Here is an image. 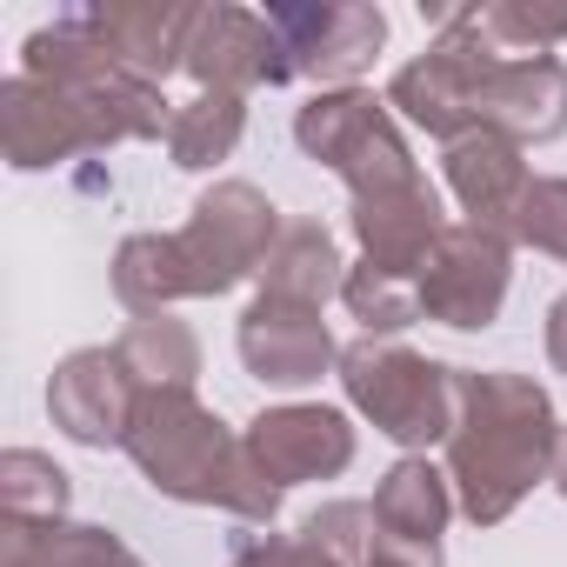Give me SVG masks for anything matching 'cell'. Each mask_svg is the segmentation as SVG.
Returning <instances> with one entry per match:
<instances>
[{"label":"cell","instance_id":"12","mask_svg":"<svg viewBox=\"0 0 567 567\" xmlns=\"http://www.w3.org/2000/svg\"><path fill=\"white\" fill-rule=\"evenodd\" d=\"M0 147H8V167L41 174V167L74 161V154H94V134H87L74 94L48 87L34 74H14L0 87Z\"/></svg>","mask_w":567,"mask_h":567},{"label":"cell","instance_id":"13","mask_svg":"<svg viewBox=\"0 0 567 567\" xmlns=\"http://www.w3.org/2000/svg\"><path fill=\"white\" fill-rule=\"evenodd\" d=\"M454 220L441 214V194L427 181H408V187H388V194H368L354 200V240H361V260L368 267H388L401 280H421L427 254L441 247Z\"/></svg>","mask_w":567,"mask_h":567},{"label":"cell","instance_id":"29","mask_svg":"<svg viewBox=\"0 0 567 567\" xmlns=\"http://www.w3.org/2000/svg\"><path fill=\"white\" fill-rule=\"evenodd\" d=\"M295 554H301L295 534H240L227 567H295Z\"/></svg>","mask_w":567,"mask_h":567},{"label":"cell","instance_id":"30","mask_svg":"<svg viewBox=\"0 0 567 567\" xmlns=\"http://www.w3.org/2000/svg\"><path fill=\"white\" fill-rule=\"evenodd\" d=\"M0 567H54L34 540V527H14V520H0Z\"/></svg>","mask_w":567,"mask_h":567},{"label":"cell","instance_id":"22","mask_svg":"<svg viewBox=\"0 0 567 567\" xmlns=\"http://www.w3.org/2000/svg\"><path fill=\"white\" fill-rule=\"evenodd\" d=\"M114 348H121V361H127V374H134L141 388H194V374H200V341H194V328L174 321V315H141V321H127V334H121Z\"/></svg>","mask_w":567,"mask_h":567},{"label":"cell","instance_id":"8","mask_svg":"<svg viewBox=\"0 0 567 567\" xmlns=\"http://www.w3.org/2000/svg\"><path fill=\"white\" fill-rule=\"evenodd\" d=\"M474 127L540 147L567 134V61L554 54H494L474 87Z\"/></svg>","mask_w":567,"mask_h":567},{"label":"cell","instance_id":"5","mask_svg":"<svg viewBox=\"0 0 567 567\" xmlns=\"http://www.w3.org/2000/svg\"><path fill=\"white\" fill-rule=\"evenodd\" d=\"M434 21H441V41H434L421 61H408V68L394 74L388 107H401V114H408L414 127H427L434 141H461V134H474V87H481V68H487L501 48H494L481 8H454V14L441 8Z\"/></svg>","mask_w":567,"mask_h":567},{"label":"cell","instance_id":"23","mask_svg":"<svg viewBox=\"0 0 567 567\" xmlns=\"http://www.w3.org/2000/svg\"><path fill=\"white\" fill-rule=\"evenodd\" d=\"M240 134H247V107L234 94H194L187 107H174L167 154H174V167L207 174V167H220L240 147Z\"/></svg>","mask_w":567,"mask_h":567},{"label":"cell","instance_id":"24","mask_svg":"<svg viewBox=\"0 0 567 567\" xmlns=\"http://www.w3.org/2000/svg\"><path fill=\"white\" fill-rule=\"evenodd\" d=\"M0 520H21V527L68 520V474L34 447L0 454Z\"/></svg>","mask_w":567,"mask_h":567},{"label":"cell","instance_id":"7","mask_svg":"<svg viewBox=\"0 0 567 567\" xmlns=\"http://www.w3.org/2000/svg\"><path fill=\"white\" fill-rule=\"evenodd\" d=\"M507 280H514V234L481 227V220H454L421 267V315L441 328L481 334L501 321Z\"/></svg>","mask_w":567,"mask_h":567},{"label":"cell","instance_id":"10","mask_svg":"<svg viewBox=\"0 0 567 567\" xmlns=\"http://www.w3.org/2000/svg\"><path fill=\"white\" fill-rule=\"evenodd\" d=\"M134 401H141V381L127 374L121 348H81L48 381V414L81 447H121L127 421H134Z\"/></svg>","mask_w":567,"mask_h":567},{"label":"cell","instance_id":"28","mask_svg":"<svg viewBox=\"0 0 567 567\" xmlns=\"http://www.w3.org/2000/svg\"><path fill=\"white\" fill-rule=\"evenodd\" d=\"M21 527V520H14ZM34 540H41V554L54 560V567H147L127 540H114L107 527H74V520H48V527H34Z\"/></svg>","mask_w":567,"mask_h":567},{"label":"cell","instance_id":"19","mask_svg":"<svg viewBox=\"0 0 567 567\" xmlns=\"http://www.w3.org/2000/svg\"><path fill=\"white\" fill-rule=\"evenodd\" d=\"M454 514V481L427 461V454H401L381 487H374V520L388 540H414V547H441V527Z\"/></svg>","mask_w":567,"mask_h":567},{"label":"cell","instance_id":"2","mask_svg":"<svg viewBox=\"0 0 567 567\" xmlns=\"http://www.w3.org/2000/svg\"><path fill=\"white\" fill-rule=\"evenodd\" d=\"M560 421L540 381L487 368L461 374V421L447 434V481L474 527L507 520L534 481H554Z\"/></svg>","mask_w":567,"mask_h":567},{"label":"cell","instance_id":"14","mask_svg":"<svg viewBox=\"0 0 567 567\" xmlns=\"http://www.w3.org/2000/svg\"><path fill=\"white\" fill-rule=\"evenodd\" d=\"M181 68L200 81V94H247L274 74V34H267V14H247V8H194V28H187V54Z\"/></svg>","mask_w":567,"mask_h":567},{"label":"cell","instance_id":"17","mask_svg":"<svg viewBox=\"0 0 567 567\" xmlns=\"http://www.w3.org/2000/svg\"><path fill=\"white\" fill-rule=\"evenodd\" d=\"M61 94H74V107H81V121L94 134V154L101 147H121V141H154V134L174 127L161 87L141 81V74H127V68H94V74L68 81Z\"/></svg>","mask_w":567,"mask_h":567},{"label":"cell","instance_id":"6","mask_svg":"<svg viewBox=\"0 0 567 567\" xmlns=\"http://www.w3.org/2000/svg\"><path fill=\"white\" fill-rule=\"evenodd\" d=\"M267 34H274L267 87H288V81L348 87L381 54L388 14L368 8V0H308V8H267Z\"/></svg>","mask_w":567,"mask_h":567},{"label":"cell","instance_id":"31","mask_svg":"<svg viewBox=\"0 0 567 567\" xmlns=\"http://www.w3.org/2000/svg\"><path fill=\"white\" fill-rule=\"evenodd\" d=\"M368 567H441V547H414V540H374V554H368Z\"/></svg>","mask_w":567,"mask_h":567},{"label":"cell","instance_id":"1","mask_svg":"<svg viewBox=\"0 0 567 567\" xmlns=\"http://www.w3.org/2000/svg\"><path fill=\"white\" fill-rule=\"evenodd\" d=\"M121 454L167 501L220 507L254 527H274V514H280V487L247 454V434H234L214 408H200L194 388H141Z\"/></svg>","mask_w":567,"mask_h":567},{"label":"cell","instance_id":"11","mask_svg":"<svg viewBox=\"0 0 567 567\" xmlns=\"http://www.w3.org/2000/svg\"><path fill=\"white\" fill-rule=\"evenodd\" d=\"M234 341H240L247 374L267 388H315L328 368H341V348L315 308H288V301H267V295H254Z\"/></svg>","mask_w":567,"mask_h":567},{"label":"cell","instance_id":"25","mask_svg":"<svg viewBox=\"0 0 567 567\" xmlns=\"http://www.w3.org/2000/svg\"><path fill=\"white\" fill-rule=\"evenodd\" d=\"M341 301H348V315H354L374 341H388V334H401V328L421 321V280H401V274L361 260V267H348V280H341Z\"/></svg>","mask_w":567,"mask_h":567},{"label":"cell","instance_id":"21","mask_svg":"<svg viewBox=\"0 0 567 567\" xmlns=\"http://www.w3.org/2000/svg\"><path fill=\"white\" fill-rule=\"evenodd\" d=\"M114 295L134 315H167L174 301H194L187 288V260L174 234H127L114 247Z\"/></svg>","mask_w":567,"mask_h":567},{"label":"cell","instance_id":"4","mask_svg":"<svg viewBox=\"0 0 567 567\" xmlns=\"http://www.w3.org/2000/svg\"><path fill=\"white\" fill-rule=\"evenodd\" d=\"M280 227H288V220H280V207H274L260 187H247V181H214V187L194 200L187 227H174L194 301H214V295L240 288L247 274H260V260H267V247L280 240Z\"/></svg>","mask_w":567,"mask_h":567},{"label":"cell","instance_id":"16","mask_svg":"<svg viewBox=\"0 0 567 567\" xmlns=\"http://www.w3.org/2000/svg\"><path fill=\"white\" fill-rule=\"evenodd\" d=\"M441 167H447V187H454V200L467 207V220H481V227H514V207H520V194H527V181H534L514 141L474 127V134L447 141V161H441Z\"/></svg>","mask_w":567,"mask_h":567},{"label":"cell","instance_id":"33","mask_svg":"<svg viewBox=\"0 0 567 567\" xmlns=\"http://www.w3.org/2000/svg\"><path fill=\"white\" fill-rule=\"evenodd\" d=\"M554 487H560V501H567V427H560V447H554Z\"/></svg>","mask_w":567,"mask_h":567},{"label":"cell","instance_id":"26","mask_svg":"<svg viewBox=\"0 0 567 567\" xmlns=\"http://www.w3.org/2000/svg\"><path fill=\"white\" fill-rule=\"evenodd\" d=\"M481 21L501 54H547L567 41V8H540V0H494L481 8Z\"/></svg>","mask_w":567,"mask_h":567},{"label":"cell","instance_id":"18","mask_svg":"<svg viewBox=\"0 0 567 567\" xmlns=\"http://www.w3.org/2000/svg\"><path fill=\"white\" fill-rule=\"evenodd\" d=\"M341 280H348V260L321 220H288L260 260V295L288 308H315V315L341 295Z\"/></svg>","mask_w":567,"mask_h":567},{"label":"cell","instance_id":"9","mask_svg":"<svg viewBox=\"0 0 567 567\" xmlns=\"http://www.w3.org/2000/svg\"><path fill=\"white\" fill-rule=\"evenodd\" d=\"M247 454L260 461V474L288 494L301 481H334L354 461V427L341 408L321 401H288V408H267L247 427Z\"/></svg>","mask_w":567,"mask_h":567},{"label":"cell","instance_id":"3","mask_svg":"<svg viewBox=\"0 0 567 567\" xmlns=\"http://www.w3.org/2000/svg\"><path fill=\"white\" fill-rule=\"evenodd\" d=\"M341 388L374 421V434H388L408 454H427L461 421V374L414 354V348H401V341L368 334V341L341 348Z\"/></svg>","mask_w":567,"mask_h":567},{"label":"cell","instance_id":"34","mask_svg":"<svg viewBox=\"0 0 567 567\" xmlns=\"http://www.w3.org/2000/svg\"><path fill=\"white\" fill-rule=\"evenodd\" d=\"M295 540H301V534H295ZM295 567H341V560H328L321 547H308V540H301V554H295Z\"/></svg>","mask_w":567,"mask_h":567},{"label":"cell","instance_id":"15","mask_svg":"<svg viewBox=\"0 0 567 567\" xmlns=\"http://www.w3.org/2000/svg\"><path fill=\"white\" fill-rule=\"evenodd\" d=\"M87 21H94L101 48L114 54V68L161 87L187 54L194 8H181V0H107V8H87Z\"/></svg>","mask_w":567,"mask_h":567},{"label":"cell","instance_id":"32","mask_svg":"<svg viewBox=\"0 0 567 567\" xmlns=\"http://www.w3.org/2000/svg\"><path fill=\"white\" fill-rule=\"evenodd\" d=\"M547 361H554V374H567V295L547 308Z\"/></svg>","mask_w":567,"mask_h":567},{"label":"cell","instance_id":"27","mask_svg":"<svg viewBox=\"0 0 567 567\" xmlns=\"http://www.w3.org/2000/svg\"><path fill=\"white\" fill-rule=\"evenodd\" d=\"M520 247L534 254H554L567 260V174H534L520 207H514V227H507Z\"/></svg>","mask_w":567,"mask_h":567},{"label":"cell","instance_id":"20","mask_svg":"<svg viewBox=\"0 0 567 567\" xmlns=\"http://www.w3.org/2000/svg\"><path fill=\"white\" fill-rule=\"evenodd\" d=\"M388 121H394L388 101H374V94H361V87H321V94L295 114V141H301L308 161H321V167L341 174Z\"/></svg>","mask_w":567,"mask_h":567}]
</instances>
